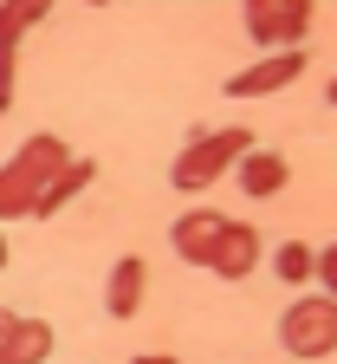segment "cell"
<instances>
[{"instance_id":"3957f363","label":"cell","mask_w":337,"mask_h":364,"mask_svg":"<svg viewBox=\"0 0 337 364\" xmlns=\"http://www.w3.org/2000/svg\"><path fill=\"white\" fill-rule=\"evenodd\" d=\"M279 338H285V364H311V358L337 351V306L324 293L299 299L292 312L279 318Z\"/></svg>"},{"instance_id":"9a60e30c","label":"cell","mask_w":337,"mask_h":364,"mask_svg":"<svg viewBox=\"0 0 337 364\" xmlns=\"http://www.w3.org/2000/svg\"><path fill=\"white\" fill-rule=\"evenodd\" d=\"M13 326H20V312H7V306H0V351H7V338H13Z\"/></svg>"},{"instance_id":"7a4b0ae2","label":"cell","mask_w":337,"mask_h":364,"mask_svg":"<svg viewBox=\"0 0 337 364\" xmlns=\"http://www.w3.org/2000/svg\"><path fill=\"white\" fill-rule=\"evenodd\" d=\"M247 150H253V136H247V130H201L195 144L175 156L169 182H175V189H208V182H214V176H227Z\"/></svg>"},{"instance_id":"9c48e42d","label":"cell","mask_w":337,"mask_h":364,"mask_svg":"<svg viewBox=\"0 0 337 364\" xmlns=\"http://www.w3.org/2000/svg\"><path fill=\"white\" fill-rule=\"evenodd\" d=\"M143 280H150V267H143V254H123V260L111 267V293H104L111 318H136V306H143Z\"/></svg>"},{"instance_id":"277c9868","label":"cell","mask_w":337,"mask_h":364,"mask_svg":"<svg viewBox=\"0 0 337 364\" xmlns=\"http://www.w3.org/2000/svg\"><path fill=\"white\" fill-rule=\"evenodd\" d=\"M247 33L260 39V46H285V53H305V20H311V7L305 0H247Z\"/></svg>"},{"instance_id":"4fadbf2b","label":"cell","mask_w":337,"mask_h":364,"mask_svg":"<svg viewBox=\"0 0 337 364\" xmlns=\"http://www.w3.org/2000/svg\"><path fill=\"white\" fill-rule=\"evenodd\" d=\"M272 267H279V280L299 287V280H311V247H305V241H285V247L272 254Z\"/></svg>"},{"instance_id":"7c38bea8","label":"cell","mask_w":337,"mask_h":364,"mask_svg":"<svg viewBox=\"0 0 337 364\" xmlns=\"http://www.w3.org/2000/svg\"><path fill=\"white\" fill-rule=\"evenodd\" d=\"M45 358H53V326L45 318H20L7 351H0V364H45Z\"/></svg>"},{"instance_id":"2e32d148","label":"cell","mask_w":337,"mask_h":364,"mask_svg":"<svg viewBox=\"0 0 337 364\" xmlns=\"http://www.w3.org/2000/svg\"><path fill=\"white\" fill-rule=\"evenodd\" d=\"M136 364H175V358H169V351H156V358H136Z\"/></svg>"},{"instance_id":"ac0fdd59","label":"cell","mask_w":337,"mask_h":364,"mask_svg":"<svg viewBox=\"0 0 337 364\" xmlns=\"http://www.w3.org/2000/svg\"><path fill=\"white\" fill-rule=\"evenodd\" d=\"M331 105H337V78H331Z\"/></svg>"},{"instance_id":"ba28073f","label":"cell","mask_w":337,"mask_h":364,"mask_svg":"<svg viewBox=\"0 0 337 364\" xmlns=\"http://www.w3.org/2000/svg\"><path fill=\"white\" fill-rule=\"evenodd\" d=\"M221 280H247V273L260 267V235L253 228H240V221H227L221 228V241H214V260H208Z\"/></svg>"},{"instance_id":"5bb4252c","label":"cell","mask_w":337,"mask_h":364,"mask_svg":"<svg viewBox=\"0 0 337 364\" xmlns=\"http://www.w3.org/2000/svg\"><path fill=\"white\" fill-rule=\"evenodd\" d=\"M311 273H318V280H324V299H331V306H337V241H331V247H318V254H311Z\"/></svg>"},{"instance_id":"5b68a950","label":"cell","mask_w":337,"mask_h":364,"mask_svg":"<svg viewBox=\"0 0 337 364\" xmlns=\"http://www.w3.org/2000/svg\"><path fill=\"white\" fill-rule=\"evenodd\" d=\"M33 20H45V0H0V111L13 105V46Z\"/></svg>"},{"instance_id":"6da1fadb","label":"cell","mask_w":337,"mask_h":364,"mask_svg":"<svg viewBox=\"0 0 337 364\" xmlns=\"http://www.w3.org/2000/svg\"><path fill=\"white\" fill-rule=\"evenodd\" d=\"M65 163H72V156H65V144H59V136H26V144H20L7 163H0V221L33 215L39 189H45V182H53Z\"/></svg>"},{"instance_id":"8fae6325","label":"cell","mask_w":337,"mask_h":364,"mask_svg":"<svg viewBox=\"0 0 337 364\" xmlns=\"http://www.w3.org/2000/svg\"><path fill=\"white\" fill-rule=\"evenodd\" d=\"M91 176H98V163H91V156H72V163H65V169H59V176H53V182H45V189H39L33 215H59V208H65V202H72V196L84 189Z\"/></svg>"},{"instance_id":"8992f818","label":"cell","mask_w":337,"mask_h":364,"mask_svg":"<svg viewBox=\"0 0 337 364\" xmlns=\"http://www.w3.org/2000/svg\"><path fill=\"white\" fill-rule=\"evenodd\" d=\"M299 72H305V53H272V59H260L247 72H233L227 78V98H266V91H285Z\"/></svg>"},{"instance_id":"30bf717a","label":"cell","mask_w":337,"mask_h":364,"mask_svg":"<svg viewBox=\"0 0 337 364\" xmlns=\"http://www.w3.org/2000/svg\"><path fill=\"white\" fill-rule=\"evenodd\" d=\"M285 176H292V169H285V156H272V150H247V156L233 163V182L247 196H279Z\"/></svg>"},{"instance_id":"e0dca14e","label":"cell","mask_w":337,"mask_h":364,"mask_svg":"<svg viewBox=\"0 0 337 364\" xmlns=\"http://www.w3.org/2000/svg\"><path fill=\"white\" fill-rule=\"evenodd\" d=\"M0 267H7V235H0Z\"/></svg>"},{"instance_id":"52a82bcc","label":"cell","mask_w":337,"mask_h":364,"mask_svg":"<svg viewBox=\"0 0 337 364\" xmlns=\"http://www.w3.org/2000/svg\"><path fill=\"white\" fill-rule=\"evenodd\" d=\"M221 228H227V215H214V208H195V215H182V221L169 228V241H175V254H182V260L208 267V260H214V241H221Z\"/></svg>"}]
</instances>
